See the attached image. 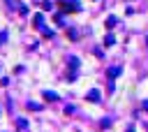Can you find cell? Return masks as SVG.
I'll list each match as a JSON object with an SVG mask.
<instances>
[{
    "label": "cell",
    "mask_w": 148,
    "mask_h": 132,
    "mask_svg": "<svg viewBox=\"0 0 148 132\" xmlns=\"http://www.w3.org/2000/svg\"><path fill=\"white\" fill-rule=\"evenodd\" d=\"M56 7L65 14H72V12H81V2L79 0H58Z\"/></svg>",
    "instance_id": "obj_1"
},
{
    "label": "cell",
    "mask_w": 148,
    "mask_h": 132,
    "mask_svg": "<svg viewBox=\"0 0 148 132\" xmlns=\"http://www.w3.org/2000/svg\"><path fill=\"white\" fill-rule=\"evenodd\" d=\"M76 72H79V58L74 56V58H69V81L76 79Z\"/></svg>",
    "instance_id": "obj_2"
},
{
    "label": "cell",
    "mask_w": 148,
    "mask_h": 132,
    "mask_svg": "<svg viewBox=\"0 0 148 132\" xmlns=\"http://www.w3.org/2000/svg\"><path fill=\"white\" fill-rule=\"evenodd\" d=\"M86 100H88V102H99V90H97V88L88 90V93H86Z\"/></svg>",
    "instance_id": "obj_3"
},
{
    "label": "cell",
    "mask_w": 148,
    "mask_h": 132,
    "mask_svg": "<svg viewBox=\"0 0 148 132\" xmlns=\"http://www.w3.org/2000/svg\"><path fill=\"white\" fill-rule=\"evenodd\" d=\"M42 97H44V100H49V102H58V100H60V95H58V93H51V90H44V93H42Z\"/></svg>",
    "instance_id": "obj_4"
},
{
    "label": "cell",
    "mask_w": 148,
    "mask_h": 132,
    "mask_svg": "<svg viewBox=\"0 0 148 132\" xmlns=\"http://www.w3.org/2000/svg\"><path fill=\"white\" fill-rule=\"evenodd\" d=\"M42 23H44V16H42V12H37V14H35V19H32V25L42 28Z\"/></svg>",
    "instance_id": "obj_5"
},
{
    "label": "cell",
    "mask_w": 148,
    "mask_h": 132,
    "mask_svg": "<svg viewBox=\"0 0 148 132\" xmlns=\"http://www.w3.org/2000/svg\"><path fill=\"white\" fill-rule=\"evenodd\" d=\"M104 23H106V28H113V25L118 23V19H116V16H106V21H104Z\"/></svg>",
    "instance_id": "obj_6"
},
{
    "label": "cell",
    "mask_w": 148,
    "mask_h": 132,
    "mask_svg": "<svg viewBox=\"0 0 148 132\" xmlns=\"http://www.w3.org/2000/svg\"><path fill=\"white\" fill-rule=\"evenodd\" d=\"M111 44H116V37H113V35L109 32V35L104 37V46H111Z\"/></svg>",
    "instance_id": "obj_7"
},
{
    "label": "cell",
    "mask_w": 148,
    "mask_h": 132,
    "mask_svg": "<svg viewBox=\"0 0 148 132\" xmlns=\"http://www.w3.org/2000/svg\"><path fill=\"white\" fill-rule=\"evenodd\" d=\"M120 72H123V69H120V67H111V69H109V72H106V74H109V79H113V76H118V74H120Z\"/></svg>",
    "instance_id": "obj_8"
},
{
    "label": "cell",
    "mask_w": 148,
    "mask_h": 132,
    "mask_svg": "<svg viewBox=\"0 0 148 132\" xmlns=\"http://www.w3.org/2000/svg\"><path fill=\"white\" fill-rule=\"evenodd\" d=\"M16 127H18V130H25V127H28V123H25V118H18V123H16Z\"/></svg>",
    "instance_id": "obj_9"
},
{
    "label": "cell",
    "mask_w": 148,
    "mask_h": 132,
    "mask_svg": "<svg viewBox=\"0 0 148 132\" xmlns=\"http://www.w3.org/2000/svg\"><path fill=\"white\" fill-rule=\"evenodd\" d=\"M28 109H35V111H39V109H42V104H35V102H28Z\"/></svg>",
    "instance_id": "obj_10"
},
{
    "label": "cell",
    "mask_w": 148,
    "mask_h": 132,
    "mask_svg": "<svg viewBox=\"0 0 148 132\" xmlns=\"http://www.w3.org/2000/svg\"><path fill=\"white\" fill-rule=\"evenodd\" d=\"M67 37H69V39H76V37H79V32H74V30H67Z\"/></svg>",
    "instance_id": "obj_11"
},
{
    "label": "cell",
    "mask_w": 148,
    "mask_h": 132,
    "mask_svg": "<svg viewBox=\"0 0 148 132\" xmlns=\"http://www.w3.org/2000/svg\"><path fill=\"white\" fill-rule=\"evenodd\" d=\"M127 132H134V125H130V127H127Z\"/></svg>",
    "instance_id": "obj_12"
}]
</instances>
